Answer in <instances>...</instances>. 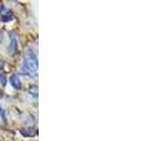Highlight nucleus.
<instances>
[{"instance_id": "f257e3e1", "label": "nucleus", "mask_w": 156, "mask_h": 141, "mask_svg": "<svg viewBox=\"0 0 156 141\" xmlns=\"http://www.w3.org/2000/svg\"><path fill=\"white\" fill-rule=\"evenodd\" d=\"M38 70V59L32 51H27L23 55V73L30 77H34Z\"/></svg>"}, {"instance_id": "f03ea898", "label": "nucleus", "mask_w": 156, "mask_h": 141, "mask_svg": "<svg viewBox=\"0 0 156 141\" xmlns=\"http://www.w3.org/2000/svg\"><path fill=\"white\" fill-rule=\"evenodd\" d=\"M9 37H11V45H9V47H8V49H9V54L14 55L16 53V51H18V40H16V37L13 34V33H11Z\"/></svg>"}, {"instance_id": "7ed1b4c3", "label": "nucleus", "mask_w": 156, "mask_h": 141, "mask_svg": "<svg viewBox=\"0 0 156 141\" xmlns=\"http://www.w3.org/2000/svg\"><path fill=\"white\" fill-rule=\"evenodd\" d=\"M1 16H2V20L4 21H8V20H11L12 18H13V16H12V12L8 9V8H6L5 6H1Z\"/></svg>"}, {"instance_id": "20e7f679", "label": "nucleus", "mask_w": 156, "mask_h": 141, "mask_svg": "<svg viewBox=\"0 0 156 141\" xmlns=\"http://www.w3.org/2000/svg\"><path fill=\"white\" fill-rule=\"evenodd\" d=\"M11 84H12V86L14 87L16 89H20L21 88V81H20V79L19 77L14 74V75H12V78H11Z\"/></svg>"}, {"instance_id": "39448f33", "label": "nucleus", "mask_w": 156, "mask_h": 141, "mask_svg": "<svg viewBox=\"0 0 156 141\" xmlns=\"http://www.w3.org/2000/svg\"><path fill=\"white\" fill-rule=\"evenodd\" d=\"M0 79H1L2 86H5V85H6V78H5V75H4V74H0Z\"/></svg>"}, {"instance_id": "423d86ee", "label": "nucleus", "mask_w": 156, "mask_h": 141, "mask_svg": "<svg viewBox=\"0 0 156 141\" xmlns=\"http://www.w3.org/2000/svg\"><path fill=\"white\" fill-rule=\"evenodd\" d=\"M0 118L5 120V114H4V110H2V108H1V107H0Z\"/></svg>"}, {"instance_id": "0eeeda50", "label": "nucleus", "mask_w": 156, "mask_h": 141, "mask_svg": "<svg viewBox=\"0 0 156 141\" xmlns=\"http://www.w3.org/2000/svg\"><path fill=\"white\" fill-rule=\"evenodd\" d=\"M2 66H4V61H2V60H0V70L2 68Z\"/></svg>"}, {"instance_id": "6e6552de", "label": "nucleus", "mask_w": 156, "mask_h": 141, "mask_svg": "<svg viewBox=\"0 0 156 141\" xmlns=\"http://www.w3.org/2000/svg\"><path fill=\"white\" fill-rule=\"evenodd\" d=\"M1 40H2V33L0 32V42H1Z\"/></svg>"}]
</instances>
